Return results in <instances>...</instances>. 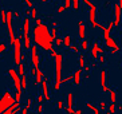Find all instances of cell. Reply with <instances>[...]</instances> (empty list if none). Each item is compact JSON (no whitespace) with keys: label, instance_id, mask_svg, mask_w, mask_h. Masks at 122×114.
<instances>
[{"label":"cell","instance_id":"18","mask_svg":"<svg viewBox=\"0 0 122 114\" xmlns=\"http://www.w3.org/2000/svg\"><path fill=\"white\" fill-rule=\"evenodd\" d=\"M86 107H89V109H90L91 111H93L94 114H99V107L94 106L93 104H90V102H87V104H86Z\"/></svg>","mask_w":122,"mask_h":114},{"label":"cell","instance_id":"57","mask_svg":"<svg viewBox=\"0 0 122 114\" xmlns=\"http://www.w3.org/2000/svg\"><path fill=\"white\" fill-rule=\"evenodd\" d=\"M40 3H47V1H48V0H39Z\"/></svg>","mask_w":122,"mask_h":114},{"label":"cell","instance_id":"19","mask_svg":"<svg viewBox=\"0 0 122 114\" xmlns=\"http://www.w3.org/2000/svg\"><path fill=\"white\" fill-rule=\"evenodd\" d=\"M0 19H1V23L5 24V21H7V10H0Z\"/></svg>","mask_w":122,"mask_h":114},{"label":"cell","instance_id":"39","mask_svg":"<svg viewBox=\"0 0 122 114\" xmlns=\"http://www.w3.org/2000/svg\"><path fill=\"white\" fill-rule=\"evenodd\" d=\"M119 51H121V47H119L118 44H117V46H115L114 48H113V50L110 51V54H115V52H119Z\"/></svg>","mask_w":122,"mask_h":114},{"label":"cell","instance_id":"2","mask_svg":"<svg viewBox=\"0 0 122 114\" xmlns=\"http://www.w3.org/2000/svg\"><path fill=\"white\" fill-rule=\"evenodd\" d=\"M62 61H63V57L62 54H58L55 57V85H54V90L55 91H59L61 90V71H62Z\"/></svg>","mask_w":122,"mask_h":114},{"label":"cell","instance_id":"25","mask_svg":"<svg viewBox=\"0 0 122 114\" xmlns=\"http://www.w3.org/2000/svg\"><path fill=\"white\" fill-rule=\"evenodd\" d=\"M109 113H110V114H115V113H117V106H115V104H113V102H111L110 106H109Z\"/></svg>","mask_w":122,"mask_h":114},{"label":"cell","instance_id":"26","mask_svg":"<svg viewBox=\"0 0 122 114\" xmlns=\"http://www.w3.org/2000/svg\"><path fill=\"white\" fill-rule=\"evenodd\" d=\"M18 68H19V73H18V74L20 75V77H23V75H25V74H24V71H25V68H24V64H23V63H20V64L18 66Z\"/></svg>","mask_w":122,"mask_h":114},{"label":"cell","instance_id":"9","mask_svg":"<svg viewBox=\"0 0 122 114\" xmlns=\"http://www.w3.org/2000/svg\"><path fill=\"white\" fill-rule=\"evenodd\" d=\"M121 16H122V10L119 7V4H114V26L118 27L121 24Z\"/></svg>","mask_w":122,"mask_h":114},{"label":"cell","instance_id":"33","mask_svg":"<svg viewBox=\"0 0 122 114\" xmlns=\"http://www.w3.org/2000/svg\"><path fill=\"white\" fill-rule=\"evenodd\" d=\"M43 110H44L43 105H42V104H38V106H36V113H38V114H42V113H43Z\"/></svg>","mask_w":122,"mask_h":114},{"label":"cell","instance_id":"48","mask_svg":"<svg viewBox=\"0 0 122 114\" xmlns=\"http://www.w3.org/2000/svg\"><path fill=\"white\" fill-rule=\"evenodd\" d=\"M97 28H99V30H101V31H103V30H105V28H106V27H105V26H103V24H101V23H98V26H97Z\"/></svg>","mask_w":122,"mask_h":114},{"label":"cell","instance_id":"27","mask_svg":"<svg viewBox=\"0 0 122 114\" xmlns=\"http://www.w3.org/2000/svg\"><path fill=\"white\" fill-rule=\"evenodd\" d=\"M72 79H74V75H68V77H66V78H63L61 81V85H65V83L70 82V81H72Z\"/></svg>","mask_w":122,"mask_h":114},{"label":"cell","instance_id":"22","mask_svg":"<svg viewBox=\"0 0 122 114\" xmlns=\"http://www.w3.org/2000/svg\"><path fill=\"white\" fill-rule=\"evenodd\" d=\"M109 94H110V101L113 104H115L117 102V93H115V90H110Z\"/></svg>","mask_w":122,"mask_h":114},{"label":"cell","instance_id":"55","mask_svg":"<svg viewBox=\"0 0 122 114\" xmlns=\"http://www.w3.org/2000/svg\"><path fill=\"white\" fill-rule=\"evenodd\" d=\"M24 59H27V55H25V54H22V61H24Z\"/></svg>","mask_w":122,"mask_h":114},{"label":"cell","instance_id":"23","mask_svg":"<svg viewBox=\"0 0 122 114\" xmlns=\"http://www.w3.org/2000/svg\"><path fill=\"white\" fill-rule=\"evenodd\" d=\"M54 44H55V47H58V48H59V47H62V46H63V39H62V38H59V36H58V38H55Z\"/></svg>","mask_w":122,"mask_h":114},{"label":"cell","instance_id":"59","mask_svg":"<svg viewBox=\"0 0 122 114\" xmlns=\"http://www.w3.org/2000/svg\"><path fill=\"white\" fill-rule=\"evenodd\" d=\"M34 114H38V113H34Z\"/></svg>","mask_w":122,"mask_h":114},{"label":"cell","instance_id":"40","mask_svg":"<svg viewBox=\"0 0 122 114\" xmlns=\"http://www.w3.org/2000/svg\"><path fill=\"white\" fill-rule=\"evenodd\" d=\"M65 8L66 10L71 8V0H65Z\"/></svg>","mask_w":122,"mask_h":114},{"label":"cell","instance_id":"28","mask_svg":"<svg viewBox=\"0 0 122 114\" xmlns=\"http://www.w3.org/2000/svg\"><path fill=\"white\" fill-rule=\"evenodd\" d=\"M81 48H82L83 51H86L87 48H89V43H87L86 39H83L82 42H81Z\"/></svg>","mask_w":122,"mask_h":114},{"label":"cell","instance_id":"11","mask_svg":"<svg viewBox=\"0 0 122 114\" xmlns=\"http://www.w3.org/2000/svg\"><path fill=\"white\" fill-rule=\"evenodd\" d=\"M106 78H107V73L105 71V70H102L101 71V87H102L103 93H109L110 91V89L106 86Z\"/></svg>","mask_w":122,"mask_h":114},{"label":"cell","instance_id":"42","mask_svg":"<svg viewBox=\"0 0 122 114\" xmlns=\"http://www.w3.org/2000/svg\"><path fill=\"white\" fill-rule=\"evenodd\" d=\"M98 61H99V63H105V61H106V58H105L103 54H101L99 57H98Z\"/></svg>","mask_w":122,"mask_h":114},{"label":"cell","instance_id":"56","mask_svg":"<svg viewBox=\"0 0 122 114\" xmlns=\"http://www.w3.org/2000/svg\"><path fill=\"white\" fill-rule=\"evenodd\" d=\"M90 78V74L89 73H86V74H85V79H89Z\"/></svg>","mask_w":122,"mask_h":114},{"label":"cell","instance_id":"34","mask_svg":"<svg viewBox=\"0 0 122 114\" xmlns=\"http://www.w3.org/2000/svg\"><path fill=\"white\" fill-rule=\"evenodd\" d=\"M51 36L54 38V40H55V38H58V30H56V27H52V30H51Z\"/></svg>","mask_w":122,"mask_h":114},{"label":"cell","instance_id":"30","mask_svg":"<svg viewBox=\"0 0 122 114\" xmlns=\"http://www.w3.org/2000/svg\"><path fill=\"white\" fill-rule=\"evenodd\" d=\"M56 109H58V110H63V109H65V102L59 99L56 102Z\"/></svg>","mask_w":122,"mask_h":114},{"label":"cell","instance_id":"32","mask_svg":"<svg viewBox=\"0 0 122 114\" xmlns=\"http://www.w3.org/2000/svg\"><path fill=\"white\" fill-rule=\"evenodd\" d=\"M36 16H38V10H36L35 7H32V8H31V18L36 19Z\"/></svg>","mask_w":122,"mask_h":114},{"label":"cell","instance_id":"58","mask_svg":"<svg viewBox=\"0 0 122 114\" xmlns=\"http://www.w3.org/2000/svg\"><path fill=\"white\" fill-rule=\"evenodd\" d=\"M105 114H110V113H109V111H106V113H105Z\"/></svg>","mask_w":122,"mask_h":114},{"label":"cell","instance_id":"41","mask_svg":"<svg viewBox=\"0 0 122 114\" xmlns=\"http://www.w3.org/2000/svg\"><path fill=\"white\" fill-rule=\"evenodd\" d=\"M36 101H38V104H42L44 101V97H43V94H39L38 95V98H36Z\"/></svg>","mask_w":122,"mask_h":114},{"label":"cell","instance_id":"16","mask_svg":"<svg viewBox=\"0 0 122 114\" xmlns=\"http://www.w3.org/2000/svg\"><path fill=\"white\" fill-rule=\"evenodd\" d=\"M72 105H74V94L70 91L67 94V109H74Z\"/></svg>","mask_w":122,"mask_h":114},{"label":"cell","instance_id":"60","mask_svg":"<svg viewBox=\"0 0 122 114\" xmlns=\"http://www.w3.org/2000/svg\"><path fill=\"white\" fill-rule=\"evenodd\" d=\"M24 1H27V0H24Z\"/></svg>","mask_w":122,"mask_h":114},{"label":"cell","instance_id":"53","mask_svg":"<svg viewBox=\"0 0 122 114\" xmlns=\"http://www.w3.org/2000/svg\"><path fill=\"white\" fill-rule=\"evenodd\" d=\"M74 114H83V113H82V109H78V110H75V111H74Z\"/></svg>","mask_w":122,"mask_h":114},{"label":"cell","instance_id":"37","mask_svg":"<svg viewBox=\"0 0 122 114\" xmlns=\"http://www.w3.org/2000/svg\"><path fill=\"white\" fill-rule=\"evenodd\" d=\"M99 109L105 113V111H106V109H107V106H106V104H105V102H99Z\"/></svg>","mask_w":122,"mask_h":114},{"label":"cell","instance_id":"54","mask_svg":"<svg viewBox=\"0 0 122 114\" xmlns=\"http://www.w3.org/2000/svg\"><path fill=\"white\" fill-rule=\"evenodd\" d=\"M51 26H52V27H56V26H58V21H52V23H51Z\"/></svg>","mask_w":122,"mask_h":114},{"label":"cell","instance_id":"13","mask_svg":"<svg viewBox=\"0 0 122 114\" xmlns=\"http://www.w3.org/2000/svg\"><path fill=\"white\" fill-rule=\"evenodd\" d=\"M44 78V73L42 71V70H36V74H35V85H39V83H42V81H43Z\"/></svg>","mask_w":122,"mask_h":114},{"label":"cell","instance_id":"31","mask_svg":"<svg viewBox=\"0 0 122 114\" xmlns=\"http://www.w3.org/2000/svg\"><path fill=\"white\" fill-rule=\"evenodd\" d=\"M85 57H83V55H79V67L81 68H83L85 67Z\"/></svg>","mask_w":122,"mask_h":114},{"label":"cell","instance_id":"6","mask_svg":"<svg viewBox=\"0 0 122 114\" xmlns=\"http://www.w3.org/2000/svg\"><path fill=\"white\" fill-rule=\"evenodd\" d=\"M22 46H23L22 40H19L16 38V42L14 43V62L16 66L22 63Z\"/></svg>","mask_w":122,"mask_h":114},{"label":"cell","instance_id":"4","mask_svg":"<svg viewBox=\"0 0 122 114\" xmlns=\"http://www.w3.org/2000/svg\"><path fill=\"white\" fill-rule=\"evenodd\" d=\"M23 36H24V39H23V47H24L25 50H30L31 48V38H30V18H27L23 20Z\"/></svg>","mask_w":122,"mask_h":114},{"label":"cell","instance_id":"14","mask_svg":"<svg viewBox=\"0 0 122 114\" xmlns=\"http://www.w3.org/2000/svg\"><path fill=\"white\" fill-rule=\"evenodd\" d=\"M113 27H114V23H113V21H110L107 27H106V28L102 31V34H103V36H105V39L110 38V32H111V30H113Z\"/></svg>","mask_w":122,"mask_h":114},{"label":"cell","instance_id":"24","mask_svg":"<svg viewBox=\"0 0 122 114\" xmlns=\"http://www.w3.org/2000/svg\"><path fill=\"white\" fill-rule=\"evenodd\" d=\"M15 102H18V104H20L22 102V91H16L15 93Z\"/></svg>","mask_w":122,"mask_h":114},{"label":"cell","instance_id":"1","mask_svg":"<svg viewBox=\"0 0 122 114\" xmlns=\"http://www.w3.org/2000/svg\"><path fill=\"white\" fill-rule=\"evenodd\" d=\"M32 39L38 47H40L44 51H51L54 47V38L51 36V32L48 26L42 23L39 26H35L32 30Z\"/></svg>","mask_w":122,"mask_h":114},{"label":"cell","instance_id":"52","mask_svg":"<svg viewBox=\"0 0 122 114\" xmlns=\"http://www.w3.org/2000/svg\"><path fill=\"white\" fill-rule=\"evenodd\" d=\"M66 111H67L68 114H74V111H75V110H74V109H66Z\"/></svg>","mask_w":122,"mask_h":114},{"label":"cell","instance_id":"49","mask_svg":"<svg viewBox=\"0 0 122 114\" xmlns=\"http://www.w3.org/2000/svg\"><path fill=\"white\" fill-rule=\"evenodd\" d=\"M30 74L32 75V77H35V74H36V68H35V67H32V68H31V71H30Z\"/></svg>","mask_w":122,"mask_h":114},{"label":"cell","instance_id":"51","mask_svg":"<svg viewBox=\"0 0 122 114\" xmlns=\"http://www.w3.org/2000/svg\"><path fill=\"white\" fill-rule=\"evenodd\" d=\"M42 21H43V20H42V19H39V18H36V19H35V23H36V26L42 24Z\"/></svg>","mask_w":122,"mask_h":114},{"label":"cell","instance_id":"20","mask_svg":"<svg viewBox=\"0 0 122 114\" xmlns=\"http://www.w3.org/2000/svg\"><path fill=\"white\" fill-rule=\"evenodd\" d=\"M63 46H65V47H70V46H71V36H70V35H66L65 38H63Z\"/></svg>","mask_w":122,"mask_h":114},{"label":"cell","instance_id":"35","mask_svg":"<svg viewBox=\"0 0 122 114\" xmlns=\"http://www.w3.org/2000/svg\"><path fill=\"white\" fill-rule=\"evenodd\" d=\"M5 50H7V44L1 42V43H0V55H1V54H3Z\"/></svg>","mask_w":122,"mask_h":114},{"label":"cell","instance_id":"10","mask_svg":"<svg viewBox=\"0 0 122 114\" xmlns=\"http://www.w3.org/2000/svg\"><path fill=\"white\" fill-rule=\"evenodd\" d=\"M42 91H43L44 99H46V101H51L50 93H48V79H47V78H43V81H42Z\"/></svg>","mask_w":122,"mask_h":114},{"label":"cell","instance_id":"5","mask_svg":"<svg viewBox=\"0 0 122 114\" xmlns=\"http://www.w3.org/2000/svg\"><path fill=\"white\" fill-rule=\"evenodd\" d=\"M83 3L90 8V11H89V21H90V24L93 26V27H97L98 26V21H97V7L94 5V3L91 1V0H83Z\"/></svg>","mask_w":122,"mask_h":114},{"label":"cell","instance_id":"17","mask_svg":"<svg viewBox=\"0 0 122 114\" xmlns=\"http://www.w3.org/2000/svg\"><path fill=\"white\" fill-rule=\"evenodd\" d=\"M115 46H117V43H115V39H113L111 36L106 39V47H109V48H114Z\"/></svg>","mask_w":122,"mask_h":114},{"label":"cell","instance_id":"46","mask_svg":"<svg viewBox=\"0 0 122 114\" xmlns=\"http://www.w3.org/2000/svg\"><path fill=\"white\" fill-rule=\"evenodd\" d=\"M28 110H30V109H28L27 106L22 107V114H28Z\"/></svg>","mask_w":122,"mask_h":114},{"label":"cell","instance_id":"21","mask_svg":"<svg viewBox=\"0 0 122 114\" xmlns=\"http://www.w3.org/2000/svg\"><path fill=\"white\" fill-rule=\"evenodd\" d=\"M20 85H22V90L27 89V77H25V75L20 77Z\"/></svg>","mask_w":122,"mask_h":114},{"label":"cell","instance_id":"47","mask_svg":"<svg viewBox=\"0 0 122 114\" xmlns=\"http://www.w3.org/2000/svg\"><path fill=\"white\" fill-rule=\"evenodd\" d=\"M83 70H85V73H90V70H91V67H90L89 64H85V67H83Z\"/></svg>","mask_w":122,"mask_h":114},{"label":"cell","instance_id":"38","mask_svg":"<svg viewBox=\"0 0 122 114\" xmlns=\"http://www.w3.org/2000/svg\"><path fill=\"white\" fill-rule=\"evenodd\" d=\"M70 48H71V50L74 51L75 54H78V52H79V47L76 46V44H71V46H70Z\"/></svg>","mask_w":122,"mask_h":114},{"label":"cell","instance_id":"44","mask_svg":"<svg viewBox=\"0 0 122 114\" xmlns=\"http://www.w3.org/2000/svg\"><path fill=\"white\" fill-rule=\"evenodd\" d=\"M50 52H51V55H52V57H56V55H58V52H56V50H55V47H52V48H51V51H50Z\"/></svg>","mask_w":122,"mask_h":114},{"label":"cell","instance_id":"45","mask_svg":"<svg viewBox=\"0 0 122 114\" xmlns=\"http://www.w3.org/2000/svg\"><path fill=\"white\" fill-rule=\"evenodd\" d=\"M25 4H27V7H28V8H32V7H34L32 0H27V1H25Z\"/></svg>","mask_w":122,"mask_h":114},{"label":"cell","instance_id":"3","mask_svg":"<svg viewBox=\"0 0 122 114\" xmlns=\"http://www.w3.org/2000/svg\"><path fill=\"white\" fill-rule=\"evenodd\" d=\"M15 104V98L12 97L10 90H5L4 94L0 98V114H3L5 110H8L12 105Z\"/></svg>","mask_w":122,"mask_h":114},{"label":"cell","instance_id":"15","mask_svg":"<svg viewBox=\"0 0 122 114\" xmlns=\"http://www.w3.org/2000/svg\"><path fill=\"white\" fill-rule=\"evenodd\" d=\"M74 79H72V81H74V85H76L78 86L79 83H81V75H82V70H81V68H79V70H76L75 73H74Z\"/></svg>","mask_w":122,"mask_h":114},{"label":"cell","instance_id":"12","mask_svg":"<svg viewBox=\"0 0 122 114\" xmlns=\"http://www.w3.org/2000/svg\"><path fill=\"white\" fill-rule=\"evenodd\" d=\"M78 27H79V39L83 40L85 38H86V27H85V24H83L82 20L78 21Z\"/></svg>","mask_w":122,"mask_h":114},{"label":"cell","instance_id":"43","mask_svg":"<svg viewBox=\"0 0 122 114\" xmlns=\"http://www.w3.org/2000/svg\"><path fill=\"white\" fill-rule=\"evenodd\" d=\"M65 5H59V7H58V10H56V12L58 14H62V12H65Z\"/></svg>","mask_w":122,"mask_h":114},{"label":"cell","instance_id":"8","mask_svg":"<svg viewBox=\"0 0 122 114\" xmlns=\"http://www.w3.org/2000/svg\"><path fill=\"white\" fill-rule=\"evenodd\" d=\"M31 62H32V66L36 68V70H39V54H38V46L36 44H34V46H31Z\"/></svg>","mask_w":122,"mask_h":114},{"label":"cell","instance_id":"29","mask_svg":"<svg viewBox=\"0 0 122 114\" xmlns=\"http://www.w3.org/2000/svg\"><path fill=\"white\" fill-rule=\"evenodd\" d=\"M71 7L75 11L79 10V0H71Z\"/></svg>","mask_w":122,"mask_h":114},{"label":"cell","instance_id":"36","mask_svg":"<svg viewBox=\"0 0 122 114\" xmlns=\"http://www.w3.org/2000/svg\"><path fill=\"white\" fill-rule=\"evenodd\" d=\"M90 55H91V57H93L94 59H97V58L99 57V54H98L97 51L94 50V48H91V51H90Z\"/></svg>","mask_w":122,"mask_h":114},{"label":"cell","instance_id":"7","mask_svg":"<svg viewBox=\"0 0 122 114\" xmlns=\"http://www.w3.org/2000/svg\"><path fill=\"white\" fill-rule=\"evenodd\" d=\"M7 74L10 75L12 78V81H14V87L16 91H22V85H20V78H19V74L18 71L15 70V68H8Z\"/></svg>","mask_w":122,"mask_h":114},{"label":"cell","instance_id":"50","mask_svg":"<svg viewBox=\"0 0 122 114\" xmlns=\"http://www.w3.org/2000/svg\"><path fill=\"white\" fill-rule=\"evenodd\" d=\"M12 14H14V18H16V19L20 18V14H19L18 11H15V12H12Z\"/></svg>","mask_w":122,"mask_h":114}]
</instances>
